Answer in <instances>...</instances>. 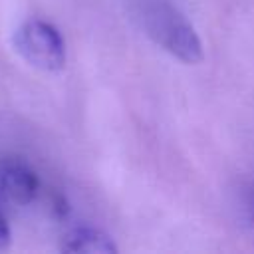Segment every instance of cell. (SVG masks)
<instances>
[{
    "mask_svg": "<svg viewBox=\"0 0 254 254\" xmlns=\"http://www.w3.org/2000/svg\"><path fill=\"white\" fill-rule=\"evenodd\" d=\"M62 250L71 254H117L109 234L93 226H75L62 238Z\"/></svg>",
    "mask_w": 254,
    "mask_h": 254,
    "instance_id": "cell-4",
    "label": "cell"
},
{
    "mask_svg": "<svg viewBox=\"0 0 254 254\" xmlns=\"http://www.w3.org/2000/svg\"><path fill=\"white\" fill-rule=\"evenodd\" d=\"M10 236H12V232H10V224H8L6 216L0 212V250L8 248V244H10Z\"/></svg>",
    "mask_w": 254,
    "mask_h": 254,
    "instance_id": "cell-5",
    "label": "cell"
},
{
    "mask_svg": "<svg viewBox=\"0 0 254 254\" xmlns=\"http://www.w3.org/2000/svg\"><path fill=\"white\" fill-rule=\"evenodd\" d=\"M248 208H250V214H252V220H254V189L250 192V200H248Z\"/></svg>",
    "mask_w": 254,
    "mask_h": 254,
    "instance_id": "cell-6",
    "label": "cell"
},
{
    "mask_svg": "<svg viewBox=\"0 0 254 254\" xmlns=\"http://www.w3.org/2000/svg\"><path fill=\"white\" fill-rule=\"evenodd\" d=\"M145 34L167 54L183 64L196 65L202 62L204 52L200 38L192 24L171 4L155 2L143 12Z\"/></svg>",
    "mask_w": 254,
    "mask_h": 254,
    "instance_id": "cell-1",
    "label": "cell"
},
{
    "mask_svg": "<svg viewBox=\"0 0 254 254\" xmlns=\"http://www.w3.org/2000/svg\"><path fill=\"white\" fill-rule=\"evenodd\" d=\"M40 183L30 165L20 159H4L0 163V192L14 204H30L38 194Z\"/></svg>",
    "mask_w": 254,
    "mask_h": 254,
    "instance_id": "cell-3",
    "label": "cell"
},
{
    "mask_svg": "<svg viewBox=\"0 0 254 254\" xmlns=\"http://www.w3.org/2000/svg\"><path fill=\"white\" fill-rule=\"evenodd\" d=\"M16 52L42 71H60L65 65V42L46 20H26L14 34Z\"/></svg>",
    "mask_w": 254,
    "mask_h": 254,
    "instance_id": "cell-2",
    "label": "cell"
}]
</instances>
